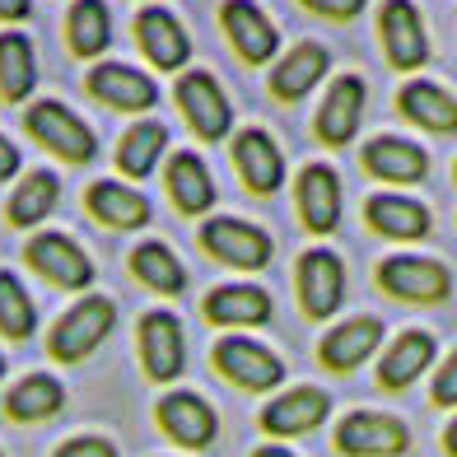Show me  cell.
Returning <instances> with one entry per match:
<instances>
[{
  "mask_svg": "<svg viewBox=\"0 0 457 457\" xmlns=\"http://www.w3.org/2000/svg\"><path fill=\"white\" fill-rule=\"evenodd\" d=\"M378 285L411 303H439L453 289V276H448V266L429 262V257H387L378 266Z\"/></svg>",
  "mask_w": 457,
  "mask_h": 457,
  "instance_id": "ba28073f",
  "label": "cell"
},
{
  "mask_svg": "<svg viewBox=\"0 0 457 457\" xmlns=\"http://www.w3.org/2000/svg\"><path fill=\"white\" fill-rule=\"evenodd\" d=\"M345 299V271L341 257L327 253V247H313V253L299 257V303L308 318H331Z\"/></svg>",
  "mask_w": 457,
  "mask_h": 457,
  "instance_id": "52a82bcc",
  "label": "cell"
},
{
  "mask_svg": "<svg viewBox=\"0 0 457 457\" xmlns=\"http://www.w3.org/2000/svg\"><path fill=\"white\" fill-rule=\"evenodd\" d=\"M327 411H331V402L322 387H295L262 411V429L266 434H308L327 420Z\"/></svg>",
  "mask_w": 457,
  "mask_h": 457,
  "instance_id": "d6986e66",
  "label": "cell"
},
{
  "mask_svg": "<svg viewBox=\"0 0 457 457\" xmlns=\"http://www.w3.org/2000/svg\"><path fill=\"white\" fill-rule=\"evenodd\" d=\"M61 406H66V387H61L52 373H33V378H24L19 387H10V397H5V411L14 420H47Z\"/></svg>",
  "mask_w": 457,
  "mask_h": 457,
  "instance_id": "1f68e13d",
  "label": "cell"
},
{
  "mask_svg": "<svg viewBox=\"0 0 457 457\" xmlns=\"http://www.w3.org/2000/svg\"><path fill=\"white\" fill-rule=\"evenodd\" d=\"M89 94L98 103H108L117 112H150L159 103V85L136 66H121V61H98L89 71Z\"/></svg>",
  "mask_w": 457,
  "mask_h": 457,
  "instance_id": "8992f818",
  "label": "cell"
},
{
  "mask_svg": "<svg viewBox=\"0 0 457 457\" xmlns=\"http://www.w3.org/2000/svg\"><path fill=\"white\" fill-rule=\"evenodd\" d=\"M234 163H238L243 182L253 187V192H262V196H271L276 187L285 182V154H280V145L266 136V131H257V127H247V131L234 136Z\"/></svg>",
  "mask_w": 457,
  "mask_h": 457,
  "instance_id": "9a60e30c",
  "label": "cell"
},
{
  "mask_svg": "<svg viewBox=\"0 0 457 457\" xmlns=\"http://www.w3.org/2000/svg\"><path fill=\"white\" fill-rule=\"evenodd\" d=\"M360 117H364V79L360 75H341L337 85L327 89L322 108H318V136H322V145L355 140Z\"/></svg>",
  "mask_w": 457,
  "mask_h": 457,
  "instance_id": "2e32d148",
  "label": "cell"
},
{
  "mask_svg": "<svg viewBox=\"0 0 457 457\" xmlns=\"http://www.w3.org/2000/svg\"><path fill=\"white\" fill-rule=\"evenodd\" d=\"M24 127L37 145H47V150L56 159H66V163H89L94 159V131L79 121L66 103H56V98H43V103H33V108L24 112Z\"/></svg>",
  "mask_w": 457,
  "mask_h": 457,
  "instance_id": "6da1fadb",
  "label": "cell"
},
{
  "mask_svg": "<svg viewBox=\"0 0 457 457\" xmlns=\"http://www.w3.org/2000/svg\"><path fill=\"white\" fill-rule=\"evenodd\" d=\"M220 24H224L228 43H234V52L247 61V66H266V61L276 56V47H280L276 24L262 14V5H253V0H224Z\"/></svg>",
  "mask_w": 457,
  "mask_h": 457,
  "instance_id": "5b68a950",
  "label": "cell"
},
{
  "mask_svg": "<svg viewBox=\"0 0 457 457\" xmlns=\"http://www.w3.org/2000/svg\"><path fill=\"white\" fill-rule=\"evenodd\" d=\"M364 215L387 238H425L429 234V211L411 196H373L364 205Z\"/></svg>",
  "mask_w": 457,
  "mask_h": 457,
  "instance_id": "f1b7e54d",
  "label": "cell"
},
{
  "mask_svg": "<svg viewBox=\"0 0 457 457\" xmlns=\"http://www.w3.org/2000/svg\"><path fill=\"white\" fill-rule=\"evenodd\" d=\"M201 243L211 247L220 262L238 266V271H262V266L271 262V238L247 220H211L201 228Z\"/></svg>",
  "mask_w": 457,
  "mask_h": 457,
  "instance_id": "8fae6325",
  "label": "cell"
},
{
  "mask_svg": "<svg viewBox=\"0 0 457 457\" xmlns=\"http://www.w3.org/2000/svg\"><path fill=\"white\" fill-rule=\"evenodd\" d=\"M131 271L150 289H159V295H182L187 289V271H182V262L173 257L169 243H140L131 253Z\"/></svg>",
  "mask_w": 457,
  "mask_h": 457,
  "instance_id": "d6a6232c",
  "label": "cell"
},
{
  "mask_svg": "<svg viewBox=\"0 0 457 457\" xmlns=\"http://www.w3.org/2000/svg\"><path fill=\"white\" fill-rule=\"evenodd\" d=\"M215 364H220L224 378H234L247 392H271L285 378V364L271 355V350H262L257 341H243V337L220 341L215 345Z\"/></svg>",
  "mask_w": 457,
  "mask_h": 457,
  "instance_id": "4fadbf2b",
  "label": "cell"
},
{
  "mask_svg": "<svg viewBox=\"0 0 457 457\" xmlns=\"http://www.w3.org/2000/svg\"><path fill=\"white\" fill-rule=\"evenodd\" d=\"M337 444L350 457H397V453H406L411 434H406L402 420H392V415L355 411V415H345V420H341Z\"/></svg>",
  "mask_w": 457,
  "mask_h": 457,
  "instance_id": "30bf717a",
  "label": "cell"
},
{
  "mask_svg": "<svg viewBox=\"0 0 457 457\" xmlns=\"http://www.w3.org/2000/svg\"><path fill=\"white\" fill-rule=\"evenodd\" d=\"M444 448H448V457H457V420H453L448 434H444Z\"/></svg>",
  "mask_w": 457,
  "mask_h": 457,
  "instance_id": "60d3db41",
  "label": "cell"
},
{
  "mask_svg": "<svg viewBox=\"0 0 457 457\" xmlns=\"http://www.w3.org/2000/svg\"><path fill=\"white\" fill-rule=\"evenodd\" d=\"M182 355H187V341H182V322L159 308V313H145L140 318V360H145V373L154 383H173L182 373Z\"/></svg>",
  "mask_w": 457,
  "mask_h": 457,
  "instance_id": "7c38bea8",
  "label": "cell"
},
{
  "mask_svg": "<svg viewBox=\"0 0 457 457\" xmlns=\"http://www.w3.org/2000/svg\"><path fill=\"white\" fill-rule=\"evenodd\" d=\"M299 215L313 234H331L341 220V178L327 163H308L299 173Z\"/></svg>",
  "mask_w": 457,
  "mask_h": 457,
  "instance_id": "ac0fdd59",
  "label": "cell"
},
{
  "mask_svg": "<svg viewBox=\"0 0 457 457\" xmlns=\"http://www.w3.org/2000/svg\"><path fill=\"white\" fill-rule=\"evenodd\" d=\"M14 173H19V150H14L5 136H0V182L14 178Z\"/></svg>",
  "mask_w": 457,
  "mask_h": 457,
  "instance_id": "ab89813d",
  "label": "cell"
},
{
  "mask_svg": "<svg viewBox=\"0 0 457 457\" xmlns=\"http://www.w3.org/2000/svg\"><path fill=\"white\" fill-rule=\"evenodd\" d=\"M378 341H383V322L378 318H355V322H345V327L322 337V364L345 373V369L364 364L373 350H378Z\"/></svg>",
  "mask_w": 457,
  "mask_h": 457,
  "instance_id": "7402d4cb",
  "label": "cell"
},
{
  "mask_svg": "<svg viewBox=\"0 0 457 457\" xmlns=\"http://www.w3.org/2000/svg\"><path fill=\"white\" fill-rule=\"evenodd\" d=\"M112 43V14L103 0H75L71 14H66V47L79 61H94L103 56Z\"/></svg>",
  "mask_w": 457,
  "mask_h": 457,
  "instance_id": "cb8c5ba5",
  "label": "cell"
},
{
  "mask_svg": "<svg viewBox=\"0 0 457 457\" xmlns=\"http://www.w3.org/2000/svg\"><path fill=\"white\" fill-rule=\"evenodd\" d=\"M303 10H313V14H322V19H337V24H345V19H355L369 0H299Z\"/></svg>",
  "mask_w": 457,
  "mask_h": 457,
  "instance_id": "d590c367",
  "label": "cell"
},
{
  "mask_svg": "<svg viewBox=\"0 0 457 457\" xmlns=\"http://www.w3.org/2000/svg\"><path fill=\"white\" fill-rule=\"evenodd\" d=\"M37 85V56L29 33H0V98L24 103Z\"/></svg>",
  "mask_w": 457,
  "mask_h": 457,
  "instance_id": "4316f807",
  "label": "cell"
},
{
  "mask_svg": "<svg viewBox=\"0 0 457 457\" xmlns=\"http://www.w3.org/2000/svg\"><path fill=\"white\" fill-rule=\"evenodd\" d=\"M136 43L150 56V66H159V71H178L192 56V37H187L182 19L163 5H145L136 14Z\"/></svg>",
  "mask_w": 457,
  "mask_h": 457,
  "instance_id": "9c48e42d",
  "label": "cell"
},
{
  "mask_svg": "<svg viewBox=\"0 0 457 457\" xmlns=\"http://www.w3.org/2000/svg\"><path fill=\"white\" fill-rule=\"evenodd\" d=\"M173 98H178L182 117L192 121V131H196L201 140H224L228 127H234V108H228V98H224L220 79H215L211 71H187V75L178 79Z\"/></svg>",
  "mask_w": 457,
  "mask_h": 457,
  "instance_id": "3957f363",
  "label": "cell"
},
{
  "mask_svg": "<svg viewBox=\"0 0 457 457\" xmlns=\"http://www.w3.org/2000/svg\"><path fill=\"white\" fill-rule=\"evenodd\" d=\"M434 402H439V406H457V350L448 355V364L439 369V378H434Z\"/></svg>",
  "mask_w": 457,
  "mask_h": 457,
  "instance_id": "8d00e7d4",
  "label": "cell"
},
{
  "mask_svg": "<svg viewBox=\"0 0 457 457\" xmlns=\"http://www.w3.org/2000/svg\"><path fill=\"white\" fill-rule=\"evenodd\" d=\"M112 318H117L112 299H103V295L79 299L52 331V355L61 364H79L85 355H94V350L103 345V337L112 331Z\"/></svg>",
  "mask_w": 457,
  "mask_h": 457,
  "instance_id": "7a4b0ae2",
  "label": "cell"
},
{
  "mask_svg": "<svg viewBox=\"0 0 457 457\" xmlns=\"http://www.w3.org/2000/svg\"><path fill=\"white\" fill-rule=\"evenodd\" d=\"M56 192H61L56 173H47V169L29 173L24 182L14 187V196H10V224L33 228L37 220H47V215H52V205H56Z\"/></svg>",
  "mask_w": 457,
  "mask_h": 457,
  "instance_id": "836d02e7",
  "label": "cell"
},
{
  "mask_svg": "<svg viewBox=\"0 0 457 457\" xmlns=\"http://www.w3.org/2000/svg\"><path fill=\"white\" fill-rule=\"evenodd\" d=\"M397 108L425 131H457V98L429 79H411L397 94Z\"/></svg>",
  "mask_w": 457,
  "mask_h": 457,
  "instance_id": "603a6c76",
  "label": "cell"
},
{
  "mask_svg": "<svg viewBox=\"0 0 457 457\" xmlns=\"http://www.w3.org/2000/svg\"><path fill=\"white\" fill-rule=\"evenodd\" d=\"M33 327H37V308L29 299V289L19 285V276L0 271V331L10 341H24V337H33Z\"/></svg>",
  "mask_w": 457,
  "mask_h": 457,
  "instance_id": "e575fe53",
  "label": "cell"
},
{
  "mask_svg": "<svg viewBox=\"0 0 457 457\" xmlns=\"http://www.w3.org/2000/svg\"><path fill=\"white\" fill-rule=\"evenodd\" d=\"M0 373H5V360H0Z\"/></svg>",
  "mask_w": 457,
  "mask_h": 457,
  "instance_id": "7bdbcfd3",
  "label": "cell"
},
{
  "mask_svg": "<svg viewBox=\"0 0 457 457\" xmlns=\"http://www.w3.org/2000/svg\"><path fill=\"white\" fill-rule=\"evenodd\" d=\"M159 425L169 439H178L187 448H205L215 439V411L201 397H192V392H169L159 402Z\"/></svg>",
  "mask_w": 457,
  "mask_h": 457,
  "instance_id": "ffe728a7",
  "label": "cell"
},
{
  "mask_svg": "<svg viewBox=\"0 0 457 457\" xmlns=\"http://www.w3.org/2000/svg\"><path fill=\"white\" fill-rule=\"evenodd\" d=\"M33 14V0H0V24H19Z\"/></svg>",
  "mask_w": 457,
  "mask_h": 457,
  "instance_id": "f35d334b",
  "label": "cell"
},
{
  "mask_svg": "<svg viewBox=\"0 0 457 457\" xmlns=\"http://www.w3.org/2000/svg\"><path fill=\"white\" fill-rule=\"evenodd\" d=\"M169 196L187 215H205L215 205V182H211V169L201 163V154L182 150L169 159Z\"/></svg>",
  "mask_w": 457,
  "mask_h": 457,
  "instance_id": "484cf974",
  "label": "cell"
},
{
  "mask_svg": "<svg viewBox=\"0 0 457 457\" xmlns=\"http://www.w3.org/2000/svg\"><path fill=\"white\" fill-rule=\"evenodd\" d=\"M163 145H169V127H163V121H154V117L136 121V127L121 136V145H117V169L127 178H150L159 154H163Z\"/></svg>",
  "mask_w": 457,
  "mask_h": 457,
  "instance_id": "4dcf8cb0",
  "label": "cell"
},
{
  "mask_svg": "<svg viewBox=\"0 0 457 457\" xmlns=\"http://www.w3.org/2000/svg\"><path fill=\"white\" fill-rule=\"evenodd\" d=\"M29 262L61 289H89V280H94L89 257L79 253V243H71L66 234H37L29 243Z\"/></svg>",
  "mask_w": 457,
  "mask_h": 457,
  "instance_id": "5bb4252c",
  "label": "cell"
},
{
  "mask_svg": "<svg viewBox=\"0 0 457 457\" xmlns=\"http://www.w3.org/2000/svg\"><path fill=\"white\" fill-rule=\"evenodd\" d=\"M89 211L112 224V228H140L150 220V201H145L136 187H121V182H94L89 187Z\"/></svg>",
  "mask_w": 457,
  "mask_h": 457,
  "instance_id": "f546056e",
  "label": "cell"
},
{
  "mask_svg": "<svg viewBox=\"0 0 457 457\" xmlns=\"http://www.w3.org/2000/svg\"><path fill=\"white\" fill-rule=\"evenodd\" d=\"M331 66V56L322 43H299V47H289L280 61H276V71H271V98L280 103H299L303 94H313V85L327 75Z\"/></svg>",
  "mask_w": 457,
  "mask_h": 457,
  "instance_id": "e0dca14e",
  "label": "cell"
},
{
  "mask_svg": "<svg viewBox=\"0 0 457 457\" xmlns=\"http://www.w3.org/2000/svg\"><path fill=\"white\" fill-rule=\"evenodd\" d=\"M205 318L220 327H257L271 318V295L257 285H224L205 299Z\"/></svg>",
  "mask_w": 457,
  "mask_h": 457,
  "instance_id": "d4e9b609",
  "label": "cell"
},
{
  "mask_svg": "<svg viewBox=\"0 0 457 457\" xmlns=\"http://www.w3.org/2000/svg\"><path fill=\"white\" fill-rule=\"evenodd\" d=\"M56 457H117V448L108 439H71L56 448Z\"/></svg>",
  "mask_w": 457,
  "mask_h": 457,
  "instance_id": "74e56055",
  "label": "cell"
},
{
  "mask_svg": "<svg viewBox=\"0 0 457 457\" xmlns=\"http://www.w3.org/2000/svg\"><path fill=\"white\" fill-rule=\"evenodd\" d=\"M253 457H295V453H285V448H257Z\"/></svg>",
  "mask_w": 457,
  "mask_h": 457,
  "instance_id": "b9f144b4",
  "label": "cell"
},
{
  "mask_svg": "<svg viewBox=\"0 0 457 457\" xmlns=\"http://www.w3.org/2000/svg\"><path fill=\"white\" fill-rule=\"evenodd\" d=\"M378 33H383V52L397 71H420L429 61V37L420 24V10L411 0H383Z\"/></svg>",
  "mask_w": 457,
  "mask_h": 457,
  "instance_id": "277c9868",
  "label": "cell"
},
{
  "mask_svg": "<svg viewBox=\"0 0 457 457\" xmlns=\"http://www.w3.org/2000/svg\"><path fill=\"white\" fill-rule=\"evenodd\" d=\"M429 360H434V337H429V331H406V337L383 355L378 383L392 387V392H397V387H411V383L429 369Z\"/></svg>",
  "mask_w": 457,
  "mask_h": 457,
  "instance_id": "83f0119b",
  "label": "cell"
},
{
  "mask_svg": "<svg viewBox=\"0 0 457 457\" xmlns=\"http://www.w3.org/2000/svg\"><path fill=\"white\" fill-rule=\"evenodd\" d=\"M364 169L383 182H420L429 173V154L402 136H378L364 145Z\"/></svg>",
  "mask_w": 457,
  "mask_h": 457,
  "instance_id": "44dd1931",
  "label": "cell"
}]
</instances>
